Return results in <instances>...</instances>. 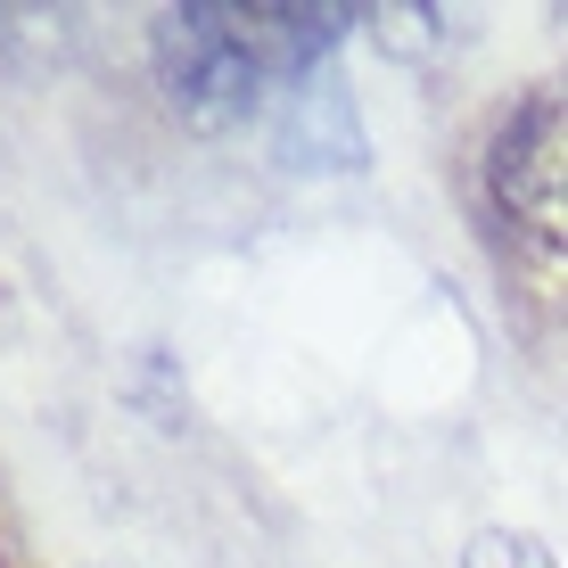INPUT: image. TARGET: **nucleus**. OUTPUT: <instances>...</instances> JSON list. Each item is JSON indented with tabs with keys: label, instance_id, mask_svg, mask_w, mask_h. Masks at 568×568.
Instances as JSON below:
<instances>
[{
	"label": "nucleus",
	"instance_id": "4",
	"mask_svg": "<svg viewBox=\"0 0 568 568\" xmlns=\"http://www.w3.org/2000/svg\"><path fill=\"white\" fill-rule=\"evenodd\" d=\"M462 568H552V552H544L536 536H519V527H486L462 552Z\"/></svg>",
	"mask_w": 568,
	"mask_h": 568
},
{
	"label": "nucleus",
	"instance_id": "2",
	"mask_svg": "<svg viewBox=\"0 0 568 568\" xmlns=\"http://www.w3.org/2000/svg\"><path fill=\"white\" fill-rule=\"evenodd\" d=\"M495 199L527 240L568 256V74L495 132Z\"/></svg>",
	"mask_w": 568,
	"mask_h": 568
},
{
	"label": "nucleus",
	"instance_id": "3",
	"mask_svg": "<svg viewBox=\"0 0 568 568\" xmlns=\"http://www.w3.org/2000/svg\"><path fill=\"white\" fill-rule=\"evenodd\" d=\"M272 156L281 173H363V115H355V91L338 83V67L305 74L281 108V132H272Z\"/></svg>",
	"mask_w": 568,
	"mask_h": 568
},
{
	"label": "nucleus",
	"instance_id": "1",
	"mask_svg": "<svg viewBox=\"0 0 568 568\" xmlns=\"http://www.w3.org/2000/svg\"><path fill=\"white\" fill-rule=\"evenodd\" d=\"M355 17L363 9H329V0L322 9H305V0H190L149 26L156 83H165L173 115L206 132L247 124L272 91H297L305 74L329 67Z\"/></svg>",
	"mask_w": 568,
	"mask_h": 568
}]
</instances>
